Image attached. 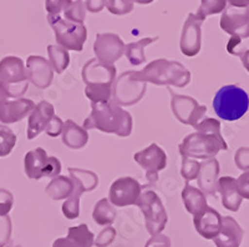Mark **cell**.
Wrapping results in <instances>:
<instances>
[{
	"label": "cell",
	"instance_id": "cell-32",
	"mask_svg": "<svg viewBox=\"0 0 249 247\" xmlns=\"http://www.w3.org/2000/svg\"><path fill=\"white\" fill-rule=\"evenodd\" d=\"M72 181V180H71ZM74 184V190L71 192L70 196L66 199V201L62 205V213L66 219L74 220L77 219L80 215V197L84 193L82 188L76 181H72Z\"/></svg>",
	"mask_w": 249,
	"mask_h": 247
},
{
	"label": "cell",
	"instance_id": "cell-46",
	"mask_svg": "<svg viewBox=\"0 0 249 247\" xmlns=\"http://www.w3.org/2000/svg\"><path fill=\"white\" fill-rule=\"evenodd\" d=\"M238 192L243 199L249 200V171H244L241 176L235 180Z\"/></svg>",
	"mask_w": 249,
	"mask_h": 247
},
{
	"label": "cell",
	"instance_id": "cell-39",
	"mask_svg": "<svg viewBox=\"0 0 249 247\" xmlns=\"http://www.w3.org/2000/svg\"><path fill=\"white\" fill-rule=\"evenodd\" d=\"M72 0H45V9L50 17H60Z\"/></svg>",
	"mask_w": 249,
	"mask_h": 247
},
{
	"label": "cell",
	"instance_id": "cell-31",
	"mask_svg": "<svg viewBox=\"0 0 249 247\" xmlns=\"http://www.w3.org/2000/svg\"><path fill=\"white\" fill-rule=\"evenodd\" d=\"M49 63L53 66V70L56 74H62L68 69L70 64V55L68 50L61 48L60 45H49L48 46Z\"/></svg>",
	"mask_w": 249,
	"mask_h": 247
},
{
	"label": "cell",
	"instance_id": "cell-50",
	"mask_svg": "<svg viewBox=\"0 0 249 247\" xmlns=\"http://www.w3.org/2000/svg\"><path fill=\"white\" fill-rule=\"evenodd\" d=\"M227 4L235 8H247L249 6V0H227Z\"/></svg>",
	"mask_w": 249,
	"mask_h": 247
},
{
	"label": "cell",
	"instance_id": "cell-33",
	"mask_svg": "<svg viewBox=\"0 0 249 247\" xmlns=\"http://www.w3.org/2000/svg\"><path fill=\"white\" fill-rule=\"evenodd\" d=\"M226 6L227 0H201V5L195 15L201 21H204L207 17L223 12Z\"/></svg>",
	"mask_w": 249,
	"mask_h": 247
},
{
	"label": "cell",
	"instance_id": "cell-49",
	"mask_svg": "<svg viewBox=\"0 0 249 247\" xmlns=\"http://www.w3.org/2000/svg\"><path fill=\"white\" fill-rule=\"evenodd\" d=\"M237 57H241L242 64H243V66H244V68H246V70L249 73V50L239 51Z\"/></svg>",
	"mask_w": 249,
	"mask_h": 247
},
{
	"label": "cell",
	"instance_id": "cell-43",
	"mask_svg": "<svg viewBox=\"0 0 249 247\" xmlns=\"http://www.w3.org/2000/svg\"><path fill=\"white\" fill-rule=\"evenodd\" d=\"M237 168L242 171H249V148H239L234 155Z\"/></svg>",
	"mask_w": 249,
	"mask_h": 247
},
{
	"label": "cell",
	"instance_id": "cell-26",
	"mask_svg": "<svg viewBox=\"0 0 249 247\" xmlns=\"http://www.w3.org/2000/svg\"><path fill=\"white\" fill-rule=\"evenodd\" d=\"M159 40V37L155 38H143L136 43H130L124 45V57H127L130 64L132 65H141L146 63V55H144V48L151 44L156 43Z\"/></svg>",
	"mask_w": 249,
	"mask_h": 247
},
{
	"label": "cell",
	"instance_id": "cell-42",
	"mask_svg": "<svg viewBox=\"0 0 249 247\" xmlns=\"http://www.w3.org/2000/svg\"><path fill=\"white\" fill-rule=\"evenodd\" d=\"M13 205H14L13 193L5 189H0V215H8L13 209Z\"/></svg>",
	"mask_w": 249,
	"mask_h": 247
},
{
	"label": "cell",
	"instance_id": "cell-28",
	"mask_svg": "<svg viewBox=\"0 0 249 247\" xmlns=\"http://www.w3.org/2000/svg\"><path fill=\"white\" fill-rule=\"evenodd\" d=\"M65 239L72 247H92L95 242V236L89 230L86 224L69 228L68 236Z\"/></svg>",
	"mask_w": 249,
	"mask_h": 247
},
{
	"label": "cell",
	"instance_id": "cell-35",
	"mask_svg": "<svg viewBox=\"0 0 249 247\" xmlns=\"http://www.w3.org/2000/svg\"><path fill=\"white\" fill-rule=\"evenodd\" d=\"M62 14L65 17L64 19L69 20L71 23L84 24L86 19L85 3L82 0H75L62 12Z\"/></svg>",
	"mask_w": 249,
	"mask_h": 247
},
{
	"label": "cell",
	"instance_id": "cell-13",
	"mask_svg": "<svg viewBox=\"0 0 249 247\" xmlns=\"http://www.w3.org/2000/svg\"><path fill=\"white\" fill-rule=\"evenodd\" d=\"M93 53L100 63L113 65L124 55V43L117 34L99 33L93 43Z\"/></svg>",
	"mask_w": 249,
	"mask_h": 247
},
{
	"label": "cell",
	"instance_id": "cell-44",
	"mask_svg": "<svg viewBox=\"0 0 249 247\" xmlns=\"http://www.w3.org/2000/svg\"><path fill=\"white\" fill-rule=\"evenodd\" d=\"M60 172H61V164H60L59 159L55 156L48 157V164H46L45 171H44V177L54 179V177L59 176Z\"/></svg>",
	"mask_w": 249,
	"mask_h": 247
},
{
	"label": "cell",
	"instance_id": "cell-21",
	"mask_svg": "<svg viewBox=\"0 0 249 247\" xmlns=\"http://www.w3.org/2000/svg\"><path fill=\"white\" fill-rule=\"evenodd\" d=\"M218 175H219V164L215 157L201 162V168L197 176L199 190L211 196H215L218 190Z\"/></svg>",
	"mask_w": 249,
	"mask_h": 247
},
{
	"label": "cell",
	"instance_id": "cell-23",
	"mask_svg": "<svg viewBox=\"0 0 249 247\" xmlns=\"http://www.w3.org/2000/svg\"><path fill=\"white\" fill-rule=\"evenodd\" d=\"M48 157V153L43 148H36L29 151L24 159V170L26 176L31 180H40L44 177Z\"/></svg>",
	"mask_w": 249,
	"mask_h": 247
},
{
	"label": "cell",
	"instance_id": "cell-11",
	"mask_svg": "<svg viewBox=\"0 0 249 247\" xmlns=\"http://www.w3.org/2000/svg\"><path fill=\"white\" fill-rule=\"evenodd\" d=\"M133 159L146 172V179L150 184L159 181L160 171L167 166V155L157 144H151L148 148L133 155Z\"/></svg>",
	"mask_w": 249,
	"mask_h": 247
},
{
	"label": "cell",
	"instance_id": "cell-5",
	"mask_svg": "<svg viewBox=\"0 0 249 247\" xmlns=\"http://www.w3.org/2000/svg\"><path fill=\"white\" fill-rule=\"evenodd\" d=\"M182 157L208 160L215 157L221 150H228L222 133H193L184 137L178 146Z\"/></svg>",
	"mask_w": 249,
	"mask_h": 247
},
{
	"label": "cell",
	"instance_id": "cell-4",
	"mask_svg": "<svg viewBox=\"0 0 249 247\" xmlns=\"http://www.w3.org/2000/svg\"><path fill=\"white\" fill-rule=\"evenodd\" d=\"M29 77L24 61L18 57L0 60V91L6 99H20L28 91Z\"/></svg>",
	"mask_w": 249,
	"mask_h": 247
},
{
	"label": "cell",
	"instance_id": "cell-45",
	"mask_svg": "<svg viewBox=\"0 0 249 247\" xmlns=\"http://www.w3.org/2000/svg\"><path fill=\"white\" fill-rule=\"evenodd\" d=\"M62 129H64V121L60 119L59 116L54 115L51 117L50 122H49L48 128H46L45 133H48L50 137H57L59 135H61Z\"/></svg>",
	"mask_w": 249,
	"mask_h": 247
},
{
	"label": "cell",
	"instance_id": "cell-30",
	"mask_svg": "<svg viewBox=\"0 0 249 247\" xmlns=\"http://www.w3.org/2000/svg\"><path fill=\"white\" fill-rule=\"evenodd\" d=\"M70 179L72 181H76L84 190V192H90L95 190L99 185V177L95 172L89 170H82L77 168H69Z\"/></svg>",
	"mask_w": 249,
	"mask_h": 247
},
{
	"label": "cell",
	"instance_id": "cell-40",
	"mask_svg": "<svg viewBox=\"0 0 249 247\" xmlns=\"http://www.w3.org/2000/svg\"><path fill=\"white\" fill-rule=\"evenodd\" d=\"M12 220L9 215H0V247L9 244V240L12 237Z\"/></svg>",
	"mask_w": 249,
	"mask_h": 247
},
{
	"label": "cell",
	"instance_id": "cell-18",
	"mask_svg": "<svg viewBox=\"0 0 249 247\" xmlns=\"http://www.w3.org/2000/svg\"><path fill=\"white\" fill-rule=\"evenodd\" d=\"M221 213L213 208L207 206L201 212L193 216V225L196 231L206 240H213L219 233L222 228Z\"/></svg>",
	"mask_w": 249,
	"mask_h": 247
},
{
	"label": "cell",
	"instance_id": "cell-15",
	"mask_svg": "<svg viewBox=\"0 0 249 247\" xmlns=\"http://www.w3.org/2000/svg\"><path fill=\"white\" fill-rule=\"evenodd\" d=\"M116 66L100 63L97 59H90L81 71L85 85H110L116 80Z\"/></svg>",
	"mask_w": 249,
	"mask_h": 247
},
{
	"label": "cell",
	"instance_id": "cell-14",
	"mask_svg": "<svg viewBox=\"0 0 249 247\" xmlns=\"http://www.w3.org/2000/svg\"><path fill=\"white\" fill-rule=\"evenodd\" d=\"M202 23L203 21H201L193 13L188 14L187 20L184 21L183 29H182L181 41H179V48H181L182 54L186 55V57H196L199 53V50H201Z\"/></svg>",
	"mask_w": 249,
	"mask_h": 247
},
{
	"label": "cell",
	"instance_id": "cell-25",
	"mask_svg": "<svg viewBox=\"0 0 249 247\" xmlns=\"http://www.w3.org/2000/svg\"><path fill=\"white\" fill-rule=\"evenodd\" d=\"M182 200H183L187 212H190L193 216L199 213L208 206L204 193L199 189L191 186L188 182H186L183 190H182Z\"/></svg>",
	"mask_w": 249,
	"mask_h": 247
},
{
	"label": "cell",
	"instance_id": "cell-38",
	"mask_svg": "<svg viewBox=\"0 0 249 247\" xmlns=\"http://www.w3.org/2000/svg\"><path fill=\"white\" fill-rule=\"evenodd\" d=\"M108 12L113 15H126L133 10V0H107Z\"/></svg>",
	"mask_w": 249,
	"mask_h": 247
},
{
	"label": "cell",
	"instance_id": "cell-8",
	"mask_svg": "<svg viewBox=\"0 0 249 247\" xmlns=\"http://www.w3.org/2000/svg\"><path fill=\"white\" fill-rule=\"evenodd\" d=\"M136 205L143 213L146 228L150 235L155 236L161 233L167 225L168 217L159 195L151 190L141 192Z\"/></svg>",
	"mask_w": 249,
	"mask_h": 247
},
{
	"label": "cell",
	"instance_id": "cell-20",
	"mask_svg": "<svg viewBox=\"0 0 249 247\" xmlns=\"http://www.w3.org/2000/svg\"><path fill=\"white\" fill-rule=\"evenodd\" d=\"M243 228L239 226L237 220L226 216L222 219L221 231L213 241L217 247H239L243 240Z\"/></svg>",
	"mask_w": 249,
	"mask_h": 247
},
{
	"label": "cell",
	"instance_id": "cell-22",
	"mask_svg": "<svg viewBox=\"0 0 249 247\" xmlns=\"http://www.w3.org/2000/svg\"><path fill=\"white\" fill-rule=\"evenodd\" d=\"M218 191L221 192L222 205L227 210L237 212L241 208L243 197L239 195L237 189V182L234 177L223 176L218 180Z\"/></svg>",
	"mask_w": 249,
	"mask_h": 247
},
{
	"label": "cell",
	"instance_id": "cell-53",
	"mask_svg": "<svg viewBox=\"0 0 249 247\" xmlns=\"http://www.w3.org/2000/svg\"><path fill=\"white\" fill-rule=\"evenodd\" d=\"M5 99H6V97L4 96V95H3V93H1V91H0V104H1V102H3L4 100H5Z\"/></svg>",
	"mask_w": 249,
	"mask_h": 247
},
{
	"label": "cell",
	"instance_id": "cell-2",
	"mask_svg": "<svg viewBox=\"0 0 249 247\" xmlns=\"http://www.w3.org/2000/svg\"><path fill=\"white\" fill-rule=\"evenodd\" d=\"M132 79L140 82H152L155 85L184 88L190 84L191 73L183 64L167 59L151 61L141 71H133Z\"/></svg>",
	"mask_w": 249,
	"mask_h": 247
},
{
	"label": "cell",
	"instance_id": "cell-37",
	"mask_svg": "<svg viewBox=\"0 0 249 247\" xmlns=\"http://www.w3.org/2000/svg\"><path fill=\"white\" fill-rule=\"evenodd\" d=\"M199 168H201V162H198L197 160L182 157L181 176L183 177L187 182L192 181V180H197Z\"/></svg>",
	"mask_w": 249,
	"mask_h": 247
},
{
	"label": "cell",
	"instance_id": "cell-29",
	"mask_svg": "<svg viewBox=\"0 0 249 247\" xmlns=\"http://www.w3.org/2000/svg\"><path fill=\"white\" fill-rule=\"evenodd\" d=\"M117 211L108 199H101L96 202L92 211V219L100 226H111L116 219Z\"/></svg>",
	"mask_w": 249,
	"mask_h": 247
},
{
	"label": "cell",
	"instance_id": "cell-1",
	"mask_svg": "<svg viewBox=\"0 0 249 247\" xmlns=\"http://www.w3.org/2000/svg\"><path fill=\"white\" fill-rule=\"evenodd\" d=\"M132 116L112 99L106 102H91V113L84 121L85 130H99L127 137L132 133Z\"/></svg>",
	"mask_w": 249,
	"mask_h": 247
},
{
	"label": "cell",
	"instance_id": "cell-19",
	"mask_svg": "<svg viewBox=\"0 0 249 247\" xmlns=\"http://www.w3.org/2000/svg\"><path fill=\"white\" fill-rule=\"evenodd\" d=\"M55 109L48 101H40L31 111L28 120V139L33 140L46 130L51 117L54 116Z\"/></svg>",
	"mask_w": 249,
	"mask_h": 247
},
{
	"label": "cell",
	"instance_id": "cell-16",
	"mask_svg": "<svg viewBox=\"0 0 249 247\" xmlns=\"http://www.w3.org/2000/svg\"><path fill=\"white\" fill-rule=\"evenodd\" d=\"M26 73L29 82L39 89H46L54 79V70L49 60L39 55H30L26 60Z\"/></svg>",
	"mask_w": 249,
	"mask_h": 247
},
{
	"label": "cell",
	"instance_id": "cell-3",
	"mask_svg": "<svg viewBox=\"0 0 249 247\" xmlns=\"http://www.w3.org/2000/svg\"><path fill=\"white\" fill-rule=\"evenodd\" d=\"M249 109V96L237 85L222 86L213 97V110L226 121H235L243 117Z\"/></svg>",
	"mask_w": 249,
	"mask_h": 247
},
{
	"label": "cell",
	"instance_id": "cell-27",
	"mask_svg": "<svg viewBox=\"0 0 249 247\" xmlns=\"http://www.w3.org/2000/svg\"><path fill=\"white\" fill-rule=\"evenodd\" d=\"M72 190H74V184H72L70 177L59 175V176L51 179V181L46 186L45 192L53 200L59 201V200L68 199L71 192H72Z\"/></svg>",
	"mask_w": 249,
	"mask_h": 247
},
{
	"label": "cell",
	"instance_id": "cell-12",
	"mask_svg": "<svg viewBox=\"0 0 249 247\" xmlns=\"http://www.w3.org/2000/svg\"><path fill=\"white\" fill-rule=\"evenodd\" d=\"M142 186L137 180L130 176H124L115 180L108 192V201L117 208H124L136 205Z\"/></svg>",
	"mask_w": 249,
	"mask_h": 247
},
{
	"label": "cell",
	"instance_id": "cell-41",
	"mask_svg": "<svg viewBox=\"0 0 249 247\" xmlns=\"http://www.w3.org/2000/svg\"><path fill=\"white\" fill-rule=\"evenodd\" d=\"M115 237H116V230H115L112 226H106V228L99 233V236L96 237L93 245L97 247H107L108 245L112 244Z\"/></svg>",
	"mask_w": 249,
	"mask_h": 247
},
{
	"label": "cell",
	"instance_id": "cell-9",
	"mask_svg": "<svg viewBox=\"0 0 249 247\" xmlns=\"http://www.w3.org/2000/svg\"><path fill=\"white\" fill-rule=\"evenodd\" d=\"M133 70H128L120 75L112 85V100L117 105H135L146 94L147 84L132 79Z\"/></svg>",
	"mask_w": 249,
	"mask_h": 247
},
{
	"label": "cell",
	"instance_id": "cell-36",
	"mask_svg": "<svg viewBox=\"0 0 249 247\" xmlns=\"http://www.w3.org/2000/svg\"><path fill=\"white\" fill-rule=\"evenodd\" d=\"M17 145V135L6 125H0V157L8 156Z\"/></svg>",
	"mask_w": 249,
	"mask_h": 247
},
{
	"label": "cell",
	"instance_id": "cell-52",
	"mask_svg": "<svg viewBox=\"0 0 249 247\" xmlns=\"http://www.w3.org/2000/svg\"><path fill=\"white\" fill-rule=\"evenodd\" d=\"M152 1H155V0H133V3H137V4H150L152 3Z\"/></svg>",
	"mask_w": 249,
	"mask_h": 247
},
{
	"label": "cell",
	"instance_id": "cell-51",
	"mask_svg": "<svg viewBox=\"0 0 249 247\" xmlns=\"http://www.w3.org/2000/svg\"><path fill=\"white\" fill-rule=\"evenodd\" d=\"M53 247H72V246L66 241L65 237H62V239L55 240L54 244H53Z\"/></svg>",
	"mask_w": 249,
	"mask_h": 247
},
{
	"label": "cell",
	"instance_id": "cell-48",
	"mask_svg": "<svg viewBox=\"0 0 249 247\" xmlns=\"http://www.w3.org/2000/svg\"><path fill=\"white\" fill-rule=\"evenodd\" d=\"M107 4V0H86L85 1V8L88 9L90 13H100L102 9L105 8Z\"/></svg>",
	"mask_w": 249,
	"mask_h": 247
},
{
	"label": "cell",
	"instance_id": "cell-6",
	"mask_svg": "<svg viewBox=\"0 0 249 247\" xmlns=\"http://www.w3.org/2000/svg\"><path fill=\"white\" fill-rule=\"evenodd\" d=\"M221 28L231 35L227 50L233 55L242 40L249 38V6L235 8L227 5L222 12Z\"/></svg>",
	"mask_w": 249,
	"mask_h": 247
},
{
	"label": "cell",
	"instance_id": "cell-24",
	"mask_svg": "<svg viewBox=\"0 0 249 247\" xmlns=\"http://www.w3.org/2000/svg\"><path fill=\"white\" fill-rule=\"evenodd\" d=\"M62 142L65 144L68 148L79 150L86 146L89 141V133L88 130L75 124L72 120H66L64 122V129L61 133Z\"/></svg>",
	"mask_w": 249,
	"mask_h": 247
},
{
	"label": "cell",
	"instance_id": "cell-10",
	"mask_svg": "<svg viewBox=\"0 0 249 247\" xmlns=\"http://www.w3.org/2000/svg\"><path fill=\"white\" fill-rule=\"evenodd\" d=\"M167 90L171 95V109L176 119L181 124L195 128L204 117L207 106L201 105L197 100L191 96L175 94L171 86H167Z\"/></svg>",
	"mask_w": 249,
	"mask_h": 247
},
{
	"label": "cell",
	"instance_id": "cell-47",
	"mask_svg": "<svg viewBox=\"0 0 249 247\" xmlns=\"http://www.w3.org/2000/svg\"><path fill=\"white\" fill-rule=\"evenodd\" d=\"M144 247H171V239L168 236L159 233L152 236Z\"/></svg>",
	"mask_w": 249,
	"mask_h": 247
},
{
	"label": "cell",
	"instance_id": "cell-17",
	"mask_svg": "<svg viewBox=\"0 0 249 247\" xmlns=\"http://www.w3.org/2000/svg\"><path fill=\"white\" fill-rule=\"evenodd\" d=\"M34 108L35 102L30 99H24V97L15 100L5 99L0 104V122L6 125V124L20 121L30 115Z\"/></svg>",
	"mask_w": 249,
	"mask_h": 247
},
{
	"label": "cell",
	"instance_id": "cell-7",
	"mask_svg": "<svg viewBox=\"0 0 249 247\" xmlns=\"http://www.w3.org/2000/svg\"><path fill=\"white\" fill-rule=\"evenodd\" d=\"M48 21L55 33L57 45L65 50L81 51L88 39V29L84 24L71 23L61 17H50Z\"/></svg>",
	"mask_w": 249,
	"mask_h": 247
},
{
	"label": "cell",
	"instance_id": "cell-34",
	"mask_svg": "<svg viewBox=\"0 0 249 247\" xmlns=\"http://www.w3.org/2000/svg\"><path fill=\"white\" fill-rule=\"evenodd\" d=\"M85 95L92 102H106L112 99V86L86 85Z\"/></svg>",
	"mask_w": 249,
	"mask_h": 247
},
{
	"label": "cell",
	"instance_id": "cell-54",
	"mask_svg": "<svg viewBox=\"0 0 249 247\" xmlns=\"http://www.w3.org/2000/svg\"><path fill=\"white\" fill-rule=\"evenodd\" d=\"M8 247H21V246H20V245L14 244V242H10V244H9V246H8Z\"/></svg>",
	"mask_w": 249,
	"mask_h": 247
}]
</instances>
